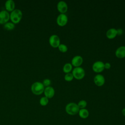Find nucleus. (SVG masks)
<instances>
[{"mask_svg":"<svg viewBox=\"0 0 125 125\" xmlns=\"http://www.w3.org/2000/svg\"><path fill=\"white\" fill-rule=\"evenodd\" d=\"M79 116L83 119H85L87 118L89 115V111L86 108H83L80 109L79 112H78Z\"/></svg>","mask_w":125,"mask_h":125,"instance_id":"nucleus-16","label":"nucleus"},{"mask_svg":"<svg viewBox=\"0 0 125 125\" xmlns=\"http://www.w3.org/2000/svg\"><path fill=\"white\" fill-rule=\"evenodd\" d=\"M68 20V17L65 14H60L56 19L57 24L61 27H63L66 25Z\"/></svg>","mask_w":125,"mask_h":125,"instance_id":"nucleus-6","label":"nucleus"},{"mask_svg":"<svg viewBox=\"0 0 125 125\" xmlns=\"http://www.w3.org/2000/svg\"><path fill=\"white\" fill-rule=\"evenodd\" d=\"M104 69H109L111 67V64L109 62L104 63Z\"/></svg>","mask_w":125,"mask_h":125,"instance_id":"nucleus-24","label":"nucleus"},{"mask_svg":"<svg viewBox=\"0 0 125 125\" xmlns=\"http://www.w3.org/2000/svg\"><path fill=\"white\" fill-rule=\"evenodd\" d=\"M49 43L53 48H58L61 44V41L59 37L55 34L52 35L49 38Z\"/></svg>","mask_w":125,"mask_h":125,"instance_id":"nucleus-5","label":"nucleus"},{"mask_svg":"<svg viewBox=\"0 0 125 125\" xmlns=\"http://www.w3.org/2000/svg\"><path fill=\"white\" fill-rule=\"evenodd\" d=\"M87 102L85 100H80L78 103L77 104V105L80 109H83V108H85V107L87 106Z\"/></svg>","mask_w":125,"mask_h":125,"instance_id":"nucleus-20","label":"nucleus"},{"mask_svg":"<svg viewBox=\"0 0 125 125\" xmlns=\"http://www.w3.org/2000/svg\"><path fill=\"white\" fill-rule=\"evenodd\" d=\"M45 87L42 82H35L31 86V90L32 93L36 95H41L43 93Z\"/></svg>","mask_w":125,"mask_h":125,"instance_id":"nucleus-3","label":"nucleus"},{"mask_svg":"<svg viewBox=\"0 0 125 125\" xmlns=\"http://www.w3.org/2000/svg\"><path fill=\"white\" fill-rule=\"evenodd\" d=\"M117 35H119V36L122 35L123 33V30L121 28L117 29Z\"/></svg>","mask_w":125,"mask_h":125,"instance_id":"nucleus-25","label":"nucleus"},{"mask_svg":"<svg viewBox=\"0 0 125 125\" xmlns=\"http://www.w3.org/2000/svg\"></svg>","mask_w":125,"mask_h":125,"instance_id":"nucleus-27","label":"nucleus"},{"mask_svg":"<svg viewBox=\"0 0 125 125\" xmlns=\"http://www.w3.org/2000/svg\"><path fill=\"white\" fill-rule=\"evenodd\" d=\"M121 112H122V115H123L124 116H125V107L122 109Z\"/></svg>","mask_w":125,"mask_h":125,"instance_id":"nucleus-26","label":"nucleus"},{"mask_svg":"<svg viewBox=\"0 0 125 125\" xmlns=\"http://www.w3.org/2000/svg\"><path fill=\"white\" fill-rule=\"evenodd\" d=\"M42 83L43 84V85L44 86V87H45L50 86V84L51 83V81L50 79L46 78V79H45L43 80Z\"/></svg>","mask_w":125,"mask_h":125,"instance_id":"nucleus-23","label":"nucleus"},{"mask_svg":"<svg viewBox=\"0 0 125 125\" xmlns=\"http://www.w3.org/2000/svg\"><path fill=\"white\" fill-rule=\"evenodd\" d=\"M72 74L74 78L76 80H80L83 79L85 76V71L82 67H75L72 71Z\"/></svg>","mask_w":125,"mask_h":125,"instance_id":"nucleus-4","label":"nucleus"},{"mask_svg":"<svg viewBox=\"0 0 125 125\" xmlns=\"http://www.w3.org/2000/svg\"><path fill=\"white\" fill-rule=\"evenodd\" d=\"M73 70V66L71 63H66L62 67V71L65 74L70 73Z\"/></svg>","mask_w":125,"mask_h":125,"instance_id":"nucleus-17","label":"nucleus"},{"mask_svg":"<svg viewBox=\"0 0 125 125\" xmlns=\"http://www.w3.org/2000/svg\"><path fill=\"white\" fill-rule=\"evenodd\" d=\"M57 9L60 14H65L68 10V5L64 1H60L57 5Z\"/></svg>","mask_w":125,"mask_h":125,"instance_id":"nucleus-9","label":"nucleus"},{"mask_svg":"<svg viewBox=\"0 0 125 125\" xmlns=\"http://www.w3.org/2000/svg\"><path fill=\"white\" fill-rule=\"evenodd\" d=\"M5 8L8 12H12L15 9V3L13 0H7L5 2Z\"/></svg>","mask_w":125,"mask_h":125,"instance_id":"nucleus-14","label":"nucleus"},{"mask_svg":"<svg viewBox=\"0 0 125 125\" xmlns=\"http://www.w3.org/2000/svg\"><path fill=\"white\" fill-rule=\"evenodd\" d=\"M58 48L59 50L62 53H65L68 50V47L67 45L62 43H61Z\"/></svg>","mask_w":125,"mask_h":125,"instance_id":"nucleus-21","label":"nucleus"},{"mask_svg":"<svg viewBox=\"0 0 125 125\" xmlns=\"http://www.w3.org/2000/svg\"><path fill=\"white\" fill-rule=\"evenodd\" d=\"M94 83L98 86H102L105 83V78L101 74H97L94 78Z\"/></svg>","mask_w":125,"mask_h":125,"instance_id":"nucleus-11","label":"nucleus"},{"mask_svg":"<svg viewBox=\"0 0 125 125\" xmlns=\"http://www.w3.org/2000/svg\"><path fill=\"white\" fill-rule=\"evenodd\" d=\"M43 93L44 94V96L47 97L48 99H51L55 95V89L51 86L45 87Z\"/></svg>","mask_w":125,"mask_h":125,"instance_id":"nucleus-12","label":"nucleus"},{"mask_svg":"<svg viewBox=\"0 0 125 125\" xmlns=\"http://www.w3.org/2000/svg\"><path fill=\"white\" fill-rule=\"evenodd\" d=\"M80 108H79L77 104L71 102L67 104L65 107V110L66 113L71 116H74L77 114L79 112Z\"/></svg>","mask_w":125,"mask_h":125,"instance_id":"nucleus-1","label":"nucleus"},{"mask_svg":"<svg viewBox=\"0 0 125 125\" xmlns=\"http://www.w3.org/2000/svg\"><path fill=\"white\" fill-rule=\"evenodd\" d=\"M40 104L42 106H46L49 103V99L45 96H43L41 98L39 101Z\"/></svg>","mask_w":125,"mask_h":125,"instance_id":"nucleus-19","label":"nucleus"},{"mask_svg":"<svg viewBox=\"0 0 125 125\" xmlns=\"http://www.w3.org/2000/svg\"><path fill=\"white\" fill-rule=\"evenodd\" d=\"M83 58L80 55L74 56L71 60V64L74 67H80L83 62Z\"/></svg>","mask_w":125,"mask_h":125,"instance_id":"nucleus-10","label":"nucleus"},{"mask_svg":"<svg viewBox=\"0 0 125 125\" xmlns=\"http://www.w3.org/2000/svg\"><path fill=\"white\" fill-rule=\"evenodd\" d=\"M22 18V12L19 9H15L10 13V20L15 24L18 23Z\"/></svg>","mask_w":125,"mask_h":125,"instance_id":"nucleus-2","label":"nucleus"},{"mask_svg":"<svg viewBox=\"0 0 125 125\" xmlns=\"http://www.w3.org/2000/svg\"><path fill=\"white\" fill-rule=\"evenodd\" d=\"M15 24L12 22H7L3 24V28L6 30H12L15 28Z\"/></svg>","mask_w":125,"mask_h":125,"instance_id":"nucleus-18","label":"nucleus"},{"mask_svg":"<svg viewBox=\"0 0 125 125\" xmlns=\"http://www.w3.org/2000/svg\"><path fill=\"white\" fill-rule=\"evenodd\" d=\"M92 68L93 71L95 73H100L103 72L104 69V63L100 61H96L93 63Z\"/></svg>","mask_w":125,"mask_h":125,"instance_id":"nucleus-7","label":"nucleus"},{"mask_svg":"<svg viewBox=\"0 0 125 125\" xmlns=\"http://www.w3.org/2000/svg\"><path fill=\"white\" fill-rule=\"evenodd\" d=\"M115 56L119 59L125 58V46H121L119 47L115 51Z\"/></svg>","mask_w":125,"mask_h":125,"instance_id":"nucleus-13","label":"nucleus"},{"mask_svg":"<svg viewBox=\"0 0 125 125\" xmlns=\"http://www.w3.org/2000/svg\"><path fill=\"white\" fill-rule=\"evenodd\" d=\"M117 35V29L114 28L109 29L106 32V37L108 39H113Z\"/></svg>","mask_w":125,"mask_h":125,"instance_id":"nucleus-15","label":"nucleus"},{"mask_svg":"<svg viewBox=\"0 0 125 125\" xmlns=\"http://www.w3.org/2000/svg\"><path fill=\"white\" fill-rule=\"evenodd\" d=\"M64 80L66 82H71L73 80V79H74V77L72 73H69L65 74L64 77Z\"/></svg>","mask_w":125,"mask_h":125,"instance_id":"nucleus-22","label":"nucleus"},{"mask_svg":"<svg viewBox=\"0 0 125 125\" xmlns=\"http://www.w3.org/2000/svg\"><path fill=\"white\" fill-rule=\"evenodd\" d=\"M10 20V13L6 10L0 11V24H4Z\"/></svg>","mask_w":125,"mask_h":125,"instance_id":"nucleus-8","label":"nucleus"}]
</instances>
